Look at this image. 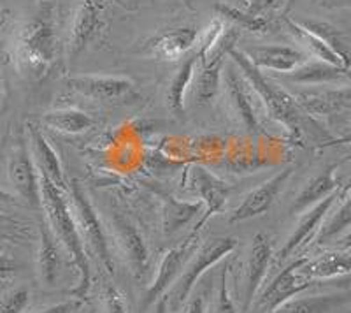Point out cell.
I'll return each mask as SVG.
<instances>
[{
  "instance_id": "cell-1",
  "label": "cell",
  "mask_w": 351,
  "mask_h": 313,
  "mask_svg": "<svg viewBox=\"0 0 351 313\" xmlns=\"http://www.w3.org/2000/svg\"><path fill=\"white\" fill-rule=\"evenodd\" d=\"M40 183V209L46 215L48 227L53 236L58 240L69 257L72 259V264L77 271V286L71 290L72 297L84 301L88 296V290L92 286V269H90V261H88L84 243L80 236L77 225L72 217L71 206L60 189H56L55 185L46 176L39 174Z\"/></svg>"
},
{
  "instance_id": "cell-2",
  "label": "cell",
  "mask_w": 351,
  "mask_h": 313,
  "mask_svg": "<svg viewBox=\"0 0 351 313\" xmlns=\"http://www.w3.org/2000/svg\"><path fill=\"white\" fill-rule=\"evenodd\" d=\"M228 58L239 69L241 76L247 83L250 90L258 97L265 111L272 120L281 124L287 130H290L299 139L302 136V111L295 99L291 97L288 90L281 89L280 84H274L263 76L262 71L256 69L252 62L247 60L241 49L232 48L228 51Z\"/></svg>"
},
{
  "instance_id": "cell-3",
  "label": "cell",
  "mask_w": 351,
  "mask_h": 313,
  "mask_svg": "<svg viewBox=\"0 0 351 313\" xmlns=\"http://www.w3.org/2000/svg\"><path fill=\"white\" fill-rule=\"evenodd\" d=\"M55 28L44 20H32L21 27L16 39V58L23 71L32 76H44L56 58Z\"/></svg>"
},
{
  "instance_id": "cell-4",
  "label": "cell",
  "mask_w": 351,
  "mask_h": 313,
  "mask_svg": "<svg viewBox=\"0 0 351 313\" xmlns=\"http://www.w3.org/2000/svg\"><path fill=\"white\" fill-rule=\"evenodd\" d=\"M236 246V237L221 236L208 240L199 250L192 252V259L186 261V266L183 268L184 271H181L178 280L174 281V290H172V296L167 297V305H171L174 310L183 306V303H186L188 297L192 296L193 287L202 278V275L218 264L221 259L227 257L228 253L234 252Z\"/></svg>"
},
{
  "instance_id": "cell-5",
  "label": "cell",
  "mask_w": 351,
  "mask_h": 313,
  "mask_svg": "<svg viewBox=\"0 0 351 313\" xmlns=\"http://www.w3.org/2000/svg\"><path fill=\"white\" fill-rule=\"evenodd\" d=\"M67 192H71V205L69 206H71L72 217L77 225L81 240H83V243H86L88 248L95 253L106 271L112 275L114 273V261H112L108 236H106L104 227L97 217L95 208L88 199L86 192L81 189L77 180L69 181Z\"/></svg>"
},
{
  "instance_id": "cell-6",
  "label": "cell",
  "mask_w": 351,
  "mask_h": 313,
  "mask_svg": "<svg viewBox=\"0 0 351 313\" xmlns=\"http://www.w3.org/2000/svg\"><path fill=\"white\" fill-rule=\"evenodd\" d=\"M111 4L112 0H80L69 32L67 51L71 58H76L86 51L102 36L108 25Z\"/></svg>"
},
{
  "instance_id": "cell-7",
  "label": "cell",
  "mask_w": 351,
  "mask_h": 313,
  "mask_svg": "<svg viewBox=\"0 0 351 313\" xmlns=\"http://www.w3.org/2000/svg\"><path fill=\"white\" fill-rule=\"evenodd\" d=\"M197 240H199V234L190 233L184 237V241H181L180 245L164 253V257H162V261L158 264L155 280L149 283L148 289H146V292L143 296V303H141L143 313L148 312L149 306L155 305L160 297H164L169 287L174 286V281L180 277L181 269L186 264L188 255L193 252V246H195Z\"/></svg>"
},
{
  "instance_id": "cell-8",
  "label": "cell",
  "mask_w": 351,
  "mask_h": 313,
  "mask_svg": "<svg viewBox=\"0 0 351 313\" xmlns=\"http://www.w3.org/2000/svg\"><path fill=\"white\" fill-rule=\"evenodd\" d=\"M304 261H306V257H299L295 261H291L287 268L281 269L280 273L272 278L271 283L260 292L258 299L255 303V306L260 312L272 313L278 306L287 303L288 299L300 296V294L315 286L316 281L309 280V278H306L299 271Z\"/></svg>"
},
{
  "instance_id": "cell-9",
  "label": "cell",
  "mask_w": 351,
  "mask_h": 313,
  "mask_svg": "<svg viewBox=\"0 0 351 313\" xmlns=\"http://www.w3.org/2000/svg\"><path fill=\"white\" fill-rule=\"evenodd\" d=\"M223 81V92H225V102H227L228 113L234 118L241 129L247 134H258L260 124L256 118L255 108L252 102V90L241 76L239 69L232 64L225 67V74L221 76Z\"/></svg>"
},
{
  "instance_id": "cell-10",
  "label": "cell",
  "mask_w": 351,
  "mask_h": 313,
  "mask_svg": "<svg viewBox=\"0 0 351 313\" xmlns=\"http://www.w3.org/2000/svg\"><path fill=\"white\" fill-rule=\"evenodd\" d=\"M111 225L118 248L123 253V259L130 269V273L134 275V278L141 280L149 268V250L146 241L141 236L136 225L132 224L127 217H123L121 213H111Z\"/></svg>"
},
{
  "instance_id": "cell-11",
  "label": "cell",
  "mask_w": 351,
  "mask_h": 313,
  "mask_svg": "<svg viewBox=\"0 0 351 313\" xmlns=\"http://www.w3.org/2000/svg\"><path fill=\"white\" fill-rule=\"evenodd\" d=\"M67 86L80 95L102 102H118L134 93V81L127 76H106V74H84L67 78Z\"/></svg>"
},
{
  "instance_id": "cell-12",
  "label": "cell",
  "mask_w": 351,
  "mask_h": 313,
  "mask_svg": "<svg viewBox=\"0 0 351 313\" xmlns=\"http://www.w3.org/2000/svg\"><path fill=\"white\" fill-rule=\"evenodd\" d=\"M9 181L14 187L18 196L32 208L40 209V183L39 171L34 164L30 152L25 145L14 148L9 156L8 164Z\"/></svg>"
},
{
  "instance_id": "cell-13",
  "label": "cell",
  "mask_w": 351,
  "mask_h": 313,
  "mask_svg": "<svg viewBox=\"0 0 351 313\" xmlns=\"http://www.w3.org/2000/svg\"><path fill=\"white\" fill-rule=\"evenodd\" d=\"M291 173H293L291 167L283 169V171L276 173L272 178L260 183L256 189H253L230 215L232 224L250 220V218L260 217L265 211H269L276 199H278V196L281 194V190L285 189L287 181L290 180Z\"/></svg>"
},
{
  "instance_id": "cell-14",
  "label": "cell",
  "mask_w": 351,
  "mask_h": 313,
  "mask_svg": "<svg viewBox=\"0 0 351 313\" xmlns=\"http://www.w3.org/2000/svg\"><path fill=\"white\" fill-rule=\"evenodd\" d=\"M272 261V246L269 237L258 233L252 241L247 252L246 266H244V305L243 312H247L255 301L256 292L262 287L267 269Z\"/></svg>"
},
{
  "instance_id": "cell-15",
  "label": "cell",
  "mask_w": 351,
  "mask_h": 313,
  "mask_svg": "<svg viewBox=\"0 0 351 313\" xmlns=\"http://www.w3.org/2000/svg\"><path fill=\"white\" fill-rule=\"evenodd\" d=\"M341 190H343V187H339L334 194H330L328 197H325V199H322L319 202L313 205L311 208H307L306 211L300 213V218L299 222H297L295 229H293V233L288 236L283 248L280 250V255H278L280 261H287L291 253H295L297 248L307 245V243L315 237L316 231H318V227L322 225V222H324L328 209H330L332 206H334V202L339 199Z\"/></svg>"
},
{
  "instance_id": "cell-16",
  "label": "cell",
  "mask_w": 351,
  "mask_h": 313,
  "mask_svg": "<svg viewBox=\"0 0 351 313\" xmlns=\"http://www.w3.org/2000/svg\"><path fill=\"white\" fill-rule=\"evenodd\" d=\"M192 189L204 205V215L192 229V233L199 234L204 224L225 208L228 185L219 180V178H216L215 174L209 173V171H206L204 167L197 165V167L192 169Z\"/></svg>"
},
{
  "instance_id": "cell-17",
  "label": "cell",
  "mask_w": 351,
  "mask_h": 313,
  "mask_svg": "<svg viewBox=\"0 0 351 313\" xmlns=\"http://www.w3.org/2000/svg\"><path fill=\"white\" fill-rule=\"evenodd\" d=\"M246 58L255 65L256 69H267L272 73L287 74L299 67L300 64L309 58L302 49L291 48V46L267 45V46H253V48L241 49Z\"/></svg>"
},
{
  "instance_id": "cell-18",
  "label": "cell",
  "mask_w": 351,
  "mask_h": 313,
  "mask_svg": "<svg viewBox=\"0 0 351 313\" xmlns=\"http://www.w3.org/2000/svg\"><path fill=\"white\" fill-rule=\"evenodd\" d=\"M28 141H30V156H32L39 174L48 178L56 189H60L62 192H67L69 181L65 180L60 159H58L53 146L49 145L48 139L44 137V134L40 132L37 125L28 124Z\"/></svg>"
},
{
  "instance_id": "cell-19",
  "label": "cell",
  "mask_w": 351,
  "mask_h": 313,
  "mask_svg": "<svg viewBox=\"0 0 351 313\" xmlns=\"http://www.w3.org/2000/svg\"><path fill=\"white\" fill-rule=\"evenodd\" d=\"M290 93L304 111L315 113V115L341 111V109H348L351 104V93L348 84H343L341 89L309 86L306 90H295Z\"/></svg>"
},
{
  "instance_id": "cell-20",
  "label": "cell",
  "mask_w": 351,
  "mask_h": 313,
  "mask_svg": "<svg viewBox=\"0 0 351 313\" xmlns=\"http://www.w3.org/2000/svg\"><path fill=\"white\" fill-rule=\"evenodd\" d=\"M199 43V30L193 27L169 28L148 40L146 49L162 60H180Z\"/></svg>"
},
{
  "instance_id": "cell-21",
  "label": "cell",
  "mask_w": 351,
  "mask_h": 313,
  "mask_svg": "<svg viewBox=\"0 0 351 313\" xmlns=\"http://www.w3.org/2000/svg\"><path fill=\"white\" fill-rule=\"evenodd\" d=\"M285 78L291 81V83L307 84V86H322V84L330 83L348 84V81H350V69L328 64V62L324 60L307 58L299 67L285 74Z\"/></svg>"
},
{
  "instance_id": "cell-22",
  "label": "cell",
  "mask_w": 351,
  "mask_h": 313,
  "mask_svg": "<svg viewBox=\"0 0 351 313\" xmlns=\"http://www.w3.org/2000/svg\"><path fill=\"white\" fill-rule=\"evenodd\" d=\"M351 224V199H350V185H343L339 199L334 202L328 213L325 215L324 222L316 231V245L324 246L332 243L334 240L346 234Z\"/></svg>"
},
{
  "instance_id": "cell-23",
  "label": "cell",
  "mask_w": 351,
  "mask_h": 313,
  "mask_svg": "<svg viewBox=\"0 0 351 313\" xmlns=\"http://www.w3.org/2000/svg\"><path fill=\"white\" fill-rule=\"evenodd\" d=\"M351 268L350 250H334L325 252L315 259H307L299 268L300 273L309 280H332V278L348 277Z\"/></svg>"
},
{
  "instance_id": "cell-24",
  "label": "cell",
  "mask_w": 351,
  "mask_h": 313,
  "mask_svg": "<svg viewBox=\"0 0 351 313\" xmlns=\"http://www.w3.org/2000/svg\"><path fill=\"white\" fill-rule=\"evenodd\" d=\"M62 255L60 243L53 236L48 224L39 227V250H37V273L40 283L46 287H53L58 280L60 273Z\"/></svg>"
},
{
  "instance_id": "cell-25",
  "label": "cell",
  "mask_w": 351,
  "mask_h": 313,
  "mask_svg": "<svg viewBox=\"0 0 351 313\" xmlns=\"http://www.w3.org/2000/svg\"><path fill=\"white\" fill-rule=\"evenodd\" d=\"M341 185L335 178V167H327L325 171L318 173L316 176H313L311 180L304 185V189L300 190L299 196L295 197V202L291 206V211L295 215H300L302 211H306L307 208H311L313 205L319 202L322 199L328 197L330 194H334L335 190L339 189Z\"/></svg>"
},
{
  "instance_id": "cell-26",
  "label": "cell",
  "mask_w": 351,
  "mask_h": 313,
  "mask_svg": "<svg viewBox=\"0 0 351 313\" xmlns=\"http://www.w3.org/2000/svg\"><path fill=\"white\" fill-rule=\"evenodd\" d=\"M350 303L348 294H316L309 297H291L272 313H334Z\"/></svg>"
},
{
  "instance_id": "cell-27",
  "label": "cell",
  "mask_w": 351,
  "mask_h": 313,
  "mask_svg": "<svg viewBox=\"0 0 351 313\" xmlns=\"http://www.w3.org/2000/svg\"><path fill=\"white\" fill-rule=\"evenodd\" d=\"M225 62H216V64H199L197 62L195 73L190 89H192L193 101L197 104H208L213 101L221 86V69Z\"/></svg>"
},
{
  "instance_id": "cell-28",
  "label": "cell",
  "mask_w": 351,
  "mask_h": 313,
  "mask_svg": "<svg viewBox=\"0 0 351 313\" xmlns=\"http://www.w3.org/2000/svg\"><path fill=\"white\" fill-rule=\"evenodd\" d=\"M40 121L49 129H55L64 134H83L92 129L93 124H95V120L88 113L74 108L55 109V111L44 113Z\"/></svg>"
},
{
  "instance_id": "cell-29",
  "label": "cell",
  "mask_w": 351,
  "mask_h": 313,
  "mask_svg": "<svg viewBox=\"0 0 351 313\" xmlns=\"http://www.w3.org/2000/svg\"><path fill=\"white\" fill-rule=\"evenodd\" d=\"M302 28H306L307 32H311L318 39H322L335 55L339 56L343 64L350 67V43H348L346 36L341 28L332 27L327 21L318 20H295Z\"/></svg>"
},
{
  "instance_id": "cell-30",
  "label": "cell",
  "mask_w": 351,
  "mask_h": 313,
  "mask_svg": "<svg viewBox=\"0 0 351 313\" xmlns=\"http://www.w3.org/2000/svg\"><path fill=\"white\" fill-rule=\"evenodd\" d=\"M197 62H199L197 53L188 56L186 60L178 67V71L172 76L171 83H169L167 101L176 115H181L184 111V99H186V92L190 90V84H192Z\"/></svg>"
},
{
  "instance_id": "cell-31",
  "label": "cell",
  "mask_w": 351,
  "mask_h": 313,
  "mask_svg": "<svg viewBox=\"0 0 351 313\" xmlns=\"http://www.w3.org/2000/svg\"><path fill=\"white\" fill-rule=\"evenodd\" d=\"M285 23H287L288 32L291 34V37H293V39H295L304 49H306L304 53H306L307 56H311V58H315V60H324V62H328V64L346 67L339 56L335 55V53L325 45L324 40L318 39L316 36H313L311 32H307L306 28L300 27L295 20H285Z\"/></svg>"
},
{
  "instance_id": "cell-32",
  "label": "cell",
  "mask_w": 351,
  "mask_h": 313,
  "mask_svg": "<svg viewBox=\"0 0 351 313\" xmlns=\"http://www.w3.org/2000/svg\"><path fill=\"white\" fill-rule=\"evenodd\" d=\"M204 209V205L200 201L197 202H183L178 201L174 197H167L164 201V209H162V217H164V233L167 236H172L178 231H181L188 222L195 217L197 213Z\"/></svg>"
},
{
  "instance_id": "cell-33",
  "label": "cell",
  "mask_w": 351,
  "mask_h": 313,
  "mask_svg": "<svg viewBox=\"0 0 351 313\" xmlns=\"http://www.w3.org/2000/svg\"><path fill=\"white\" fill-rule=\"evenodd\" d=\"M215 11L218 18L225 20L227 23L236 25L241 30H250V32H263L269 27L267 20L263 16H253L250 12L241 11V9L234 8L228 4H216Z\"/></svg>"
},
{
  "instance_id": "cell-34",
  "label": "cell",
  "mask_w": 351,
  "mask_h": 313,
  "mask_svg": "<svg viewBox=\"0 0 351 313\" xmlns=\"http://www.w3.org/2000/svg\"><path fill=\"white\" fill-rule=\"evenodd\" d=\"M30 236V224L0 213V241L21 243Z\"/></svg>"
},
{
  "instance_id": "cell-35",
  "label": "cell",
  "mask_w": 351,
  "mask_h": 313,
  "mask_svg": "<svg viewBox=\"0 0 351 313\" xmlns=\"http://www.w3.org/2000/svg\"><path fill=\"white\" fill-rule=\"evenodd\" d=\"M30 303V290L16 287L0 296V313H23Z\"/></svg>"
},
{
  "instance_id": "cell-36",
  "label": "cell",
  "mask_w": 351,
  "mask_h": 313,
  "mask_svg": "<svg viewBox=\"0 0 351 313\" xmlns=\"http://www.w3.org/2000/svg\"><path fill=\"white\" fill-rule=\"evenodd\" d=\"M213 313H237L236 303L232 299L230 289H228V271L227 268L221 271L218 280V289H216L215 303H213Z\"/></svg>"
},
{
  "instance_id": "cell-37",
  "label": "cell",
  "mask_w": 351,
  "mask_h": 313,
  "mask_svg": "<svg viewBox=\"0 0 351 313\" xmlns=\"http://www.w3.org/2000/svg\"><path fill=\"white\" fill-rule=\"evenodd\" d=\"M102 301H104L106 313H128V306L127 301H125L123 292L118 287L112 286V283H104Z\"/></svg>"
},
{
  "instance_id": "cell-38",
  "label": "cell",
  "mask_w": 351,
  "mask_h": 313,
  "mask_svg": "<svg viewBox=\"0 0 351 313\" xmlns=\"http://www.w3.org/2000/svg\"><path fill=\"white\" fill-rule=\"evenodd\" d=\"M83 305L81 299H76V297H71V299H65V301L60 303H53V305L44 306V308H39L34 313H72L74 310H77Z\"/></svg>"
},
{
  "instance_id": "cell-39",
  "label": "cell",
  "mask_w": 351,
  "mask_h": 313,
  "mask_svg": "<svg viewBox=\"0 0 351 313\" xmlns=\"http://www.w3.org/2000/svg\"><path fill=\"white\" fill-rule=\"evenodd\" d=\"M206 306H208V290L193 296L184 306V313H206Z\"/></svg>"
},
{
  "instance_id": "cell-40",
  "label": "cell",
  "mask_w": 351,
  "mask_h": 313,
  "mask_svg": "<svg viewBox=\"0 0 351 313\" xmlns=\"http://www.w3.org/2000/svg\"><path fill=\"white\" fill-rule=\"evenodd\" d=\"M278 0H246V9L244 11L253 14V16H262V12L271 9Z\"/></svg>"
},
{
  "instance_id": "cell-41",
  "label": "cell",
  "mask_w": 351,
  "mask_h": 313,
  "mask_svg": "<svg viewBox=\"0 0 351 313\" xmlns=\"http://www.w3.org/2000/svg\"><path fill=\"white\" fill-rule=\"evenodd\" d=\"M16 262L12 261L11 257H8L5 253L0 252V281H4L5 278L11 277L12 273H16Z\"/></svg>"
},
{
  "instance_id": "cell-42",
  "label": "cell",
  "mask_w": 351,
  "mask_h": 313,
  "mask_svg": "<svg viewBox=\"0 0 351 313\" xmlns=\"http://www.w3.org/2000/svg\"><path fill=\"white\" fill-rule=\"evenodd\" d=\"M155 310H153V313H167V297H160L158 301L155 303Z\"/></svg>"
},
{
  "instance_id": "cell-43",
  "label": "cell",
  "mask_w": 351,
  "mask_h": 313,
  "mask_svg": "<svg viewBox=\"0 0 351 313\" xmlns=\"http://www.w3.org/2000/svg\"><path fill=\"white\" fill-rule=\"evenodd\" d=\"M12 201H14V196L9 194L8 190L0 189V202H12Z\"/></svg>"
},
{
  "instance_id": "cell-44",
  "label": "cell",
  "mask_w": 351,
  "mask_h": 313,
  "mask_svg": "<svg viewBox=\"0 0 351 313\" xmlns=\"http://www.w3.org/2000/svg\"><path fill=\"white\" fill-rule=\"evenodd\" d=\"M0 95H2V76H0Z\"/></svg>"
}]
</instances>
